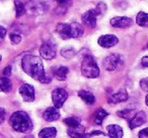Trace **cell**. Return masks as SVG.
<instances>
[{
	"mask_svg": "<svg viewBox=\"0 0 148 138\" xmlns=\"http://www.w3.org/2000/svg\"><path fill=\"white\" fill-rule=\"evenodd\" d=\"M46 10H47L46 5L43 2H41V1H38V0L29 1L25 5V11H29L31 14H43V13L46 12Z\"/></svg>",
	"mask_w": 148,
	"mask_h": 138,
	"instance_id": "7",
	"label": "cell"
},
{
	"mask_svg": "<svg viewBox=\"0 0 148 138\" xmlns=\"http://www.w3.org/2000/svg\"><path fill=\"white\" fill-rule=\"evenodd\" d=\"M11 88H12V84L8 78H0V91L3 93H8L10 92Z\"/></svg>",
	"mask_w": 148,
	"mask_h": 138,
	"instance_id": "21",
	"label": "cell"
},
{
	"mask_svg": "<svg viewBox=\"0 0 148 138\" xmlns=\"http://www.w3.org/2000/svg\"><path fill=\"white\" fill-rule=\"evenodd\" d=\"M138 136H139V138H148V127L142 129L141 131L139 132Z\"/></svg>",
	"mask_w": 148,
	"mask_h": 138,
	"instance_id": "31",
	"label": "cell"
},
{
	"mask_svg": "<svg viewBox=\"0 0 148 138\" xmlns=\"http://www.w3.org/2000/svg\"><path fill=\"white\" fill-rule=\"evenodd\" d=\"M58 4L60 5V6H69V4H71V1L70 0H57Z\"/></svg>",
	"mask_w": 148,
	"mask_h": 138,
	"instance_id": "32",
	"label": "cell"
},
{
	"mask_svg": "<svg viewBox=\"0 0 148 138\" xmlns=\"http://www.w3.org/2000/svg\"><path fill=\"white\" fill-rule=\"evenodd\" d=\"M68 73H69V69H68L67 67H59L57 70L55 71V77L57 80H59V81H64V80H66V78H67V75Z\"/></svg>",
	"mask_w": 148,
	"mask_h": 138,
	"instance_id": "22",
	"label": "cell"
},
{
	"mask_svg": "<svg viewBox=\"0 0 148 138\" xmlns=\"http://www.w3.org/2000/svg\"><path fill=\"white\" fill-rule=\"evenodd\" d=\"M63 122L65 125H67L71 129L80 127V119L78 117H68L66 119H64Z\"/></svg>",
	"mask_w": 148,
	"mask_h": 138,
	"instance_id": "23",
	"label": "cell"
},
{
	"mask_svg": "<svg viewBox=\"0 0 148 138\" xmlns=\"http://www.w3.org/2000/svg\"><path fill=\"white\" fill-rule=\"evenodd\" d=\"M4 118H5V111H4V109L0 108V124L4 121Z\"/></svg>",
	"mask_w": 148,
	"mask_h": 138,
	"instance_id": "36",
	"label": "cell"
},
{
	"mask_svg": "<svg viewBox=\"0 0 148 138\" xmlns=\"http://www.w3.org/2000/svg\"><path fill=\"white\" fill-rule=\"evenodd\" d=\"M78 96L88 105H93L95 103V97L92 93L88 91H85V90H80L78 92Z\"/></svg>",
	"mask_w": 148,
	"mask_h": 138,
	"instance_id": "18",
	"label": "cell"
},
{
	"mask_svg": "<svg viewBox=\"0 0 148 138\" xmlns=\"http://www.w3.org/2000/svg\"><path fill=\"white\" fill-rule=\"evenodd\" d=\"M3 75H4L6 78H8L9 76L11 75V67L10 66H8V67H6L4 70H3Z\"/></svg>",
	"mask_w": 148,
	"mask_h": 138,
	"instance_id": "34",
	"label": "cell"
},
{
	"mask_svg": "<svg viewBox=\"0 0 148 138\" xmlns=\"http://www.w3.org/2000/svg\"><path fill=\"white\" fill-rule=\"evenodd\" d=\"M19 94L25 102H33L35 100V89L29 84H23L19 88Z\"/></svg>",
	"mask_w": 148,
	"mask_h": 138,
	"instance_id": "9",
	"label": "cell"
},
{
	"mask_svg": "<svg viewBox=\"0 0 148 138\" xmlns=\"http://www.w3.org/2000/svg\"><path fill=\"white\" fill-rule=\"evenodd\" d=\"M0 1H2V0H0Z\"/></svg>",
	"mask_w": 148,
	"mask_h": 138,
	"instance_id": "41",
	"label": "cell"
},
{
	"mask_svg": "<svg viewBox=\"0 0 148 138\" xmlns=\"http://www.w3.org/2000/svg\"><path fill=\"white\" fill-rule=\"evenodd\" d=\"M107 130L110 138H123L124 131L121 126L116 125V124H111V125H108Z\"/></svg>",
	"mask_w": 148,
	"mask_h": 138,
	"instance_id": "15",
	"label": "cell"
},
{
	"mask_svg": "<svg viewBox=\"0 0 148 138\" xmlns=\"http://www.w3.org/2000/svg\"><path fill=\"white\" fill-rule=\"evenodd\" d=\"M146 122V114L144 111H139L134 114L129 120V127L130 129H135L139 126L143 125Z\"/></svg>",
	"mask_w": 148,
	"mask_h": 138,
	"instance_id": "11",
	"label": "cell"
},
{
	"mask_svg": "<svg viewBox=\"0 0 148 138\" xmlns=\"http://www.w3.org/2000/svg\"><path fill=\"white\" fill-rule=\"evenodd\" d=\"M97 11L95 9H90V10H87L86 12L83 13L82 16H81V19H82V22L85 25L93 28L97 25Z\"/></svg>",
	"mask_w": 148,
	"mask_h": 138,
	"instance_id": "12",
	"label": "cell"
},
{
	"mask_svg": "<svg viewBox=\"0 0 148 138\" xmlns=\"http://www.w3.org/2000/svg\"><path fill=\"white\" fill-rule=\"evenodd\" d=\"M57 135V129L54 127H46L40 131V138H54Z\"/></svg>",
	"mask_w": 148,
	"mask_h": 138,
	"instance_id": "20",
	"label": "cell"
},
{
	"mask_svg": "<svg viewBox=\"0 0 148 138\" xmlns=\"http://www.w3.org/2000/svg\"><path fill=\"white\" fill-rule=\"evenodd\" d=\"M141 65H142V67H144V68H148V55L142 57Z\"/></svg>",
	"mask_w": 148,
	"mask_h": 138,
	"instance_id": "35",
	"label": "cell"
},
{
	"mask_svg": "<svg viewBox=\"0 0 148 138\" xmlns=\"http://www.w3.org/2000/svg\"><path fill=\"white\" fill-rule=\"evenodd\" d=\"M56 31L60 37L63 39H76L80 37L83 34V27L79 23L72 22V23H59L56 27Z\"/></svg>",
	"mask_w": 148,
	"mask_h": 138,
	"instance_id": "3",
	"label": "cell"
},
{
	"mask_svg": "<svg viewBox=\"0 0 148 138\" xmlns=\"http://www.w3.org/2000/svg\"><path fill=\"white\" fill-rule=\"evenodd\" d=\"M99 134L103 135V133L101 131H93L91 133H86L84 131H76V130H73V129H70L68 131V135L71 138H91V136L99 135Z\"/></svg>",
	"mask_w": 148,
	"mask_h": 138,
	"instance_id": "16",
	"label": "cell"
},
{
	"mask_svg": "<svg viewBox=\"0 0 148 138\" xmlns=\"http://www.w3.org/2000/svg\"><path fill=\"white\" fill-rule=\"evenodd\" d=\"M9 123L13 130L21 133H25L33 129V122L31 117L23 111L14 112L9 119Z\"/></svg>",
	"mask_w": 148,
	"mask_h": 138,
	"instance_id": "2",
	"label": "cell"
},
{
	"mask_svg": "<svg viewBox=\"0 0 148 138\" xmlns=\"http://www.w3.org/2000/svg\"><path fill=\"white\" fill-rule=\"evenodd\" d=\"M110 23L112 26L117 27V28H127L133 24V20L126 16H117L112 18Z\"/></svg>",
	"mask_w": 148,
	"mask_h": 138,
	"instance_id": "10",
	"label": "cell"
},
{
	"mask_svg": "<svg viewBox=\"0 0 148 138\" xmlns=\"http://www.w3.org/2000/svg\"><path fill=\"white\" fill-rule=\"evenodd\" d=\"M75 53H76L75 49L71 47H64V49H61V55L65 57V59H71V57H73L75 55Z\"/></svg>",
	"mask_w": 148,
	"mask_h": 138,
	"instance_id": "26",
	"label": "cell"
},
{
	"mask_svg": "<svg viewBox=\"0 0 148 138\" xmlns=\"http://www.w3.org/2000/svg\"><path fill=\"white\" fill-rule=\"evenodd\" d=\"M109 115L107 111L103 108H99L95 111V116H93V121L97 125H101L103 121L105 120V118H107V116Z\"/></svg>",
	"mask_w": 148,
	"mask_h": 138,
	"instance_id": "19",
	"label": "cell"
},
{
	"mask_svg": "<svg viewBox=\"0 0 148 138\" xmlns=\"http://www.w3.org/2000/svg\"><path fill=\"white\" fill-rule=\"evenodd\" d=\"M56 47L52 43H44L40 47V55L45 60H53L56 57Z\"/></svg>",
	"mask_w": 148,
	"mask_h": 138,
	"instance_id": "8",
	"label": "cell"
},
{
	"mask_svg": "<svg viewBox=\"0 0 148 138\" xmlns=\"http://www.w3.org/2000/svg\"><path fill=\"white\" fill-rule=\"evenodd\" d=\"M15 5V12H16V17H21L25 12V5L21 2V0H15L14 1Z\"/></svg>",
	"mask_w": 148,
	"mask_h": 138,
	"instance_id": "25",
	"label": "cell"
},
{
	"mask_svg": "<svg viewBox=\"0 0 148 138\" xmlns=\"http://www.w3.org/2000/svg\"><path fill=\"white\" fill-rule=\"evenodd\" d=\"M140 87L143 91L148 92V78H144L140 81Z\"/></svg>",
	"mask_w": 148,
	"mask_h": 138,
	"instance_id": "30",
	"label": "cell"
},
{
	"mask_svg": "<svg viewBox=\"0 0 148 138\" xmlns=\"http://www.w3.org/2000/svg\"><path fill=\"white\" fill-rule=\"evenodd\" d=\"M1 59H2V57H1V55H0V63H1Z\"/></svg>",
	"mask_w": 148,
	"mask_h": 138,
	"instance_id": "39",
	"label": "cell"
},
{
	"mask_svg": "<svg viewBox=\"0 0 148 138\" xmlns=\"http://www.w3.org/2000/svg\"><path fill=\"white\" fill-rule=\"evenodd\" d=\"M9 39H10V41L13 43V45H17L21 41V37L18 34V33H10L9 34Z\"/></svg>",
	"mask_w": 148,
	"mask_h": 138,
	"instance_id": "27",
	"label": "cell"
},
{
	"mask_svg": "<svg viewBox=\"0 0 148 138\" xmlns=\"http://www.w3.org/2000/svg\"><path fill=\"white\" fill-rule=\"evenodd\" d=\"M5 35H6V29H5L2 25H0V41L4 39Z\"/></svg>",
	"mask_w": 148,
	"mask_h": 138,
	"instance_id": "33",
	"label": "cell"
},
{
	"mask_svg": "<svg viewBox=\"0 0 148 138\" xmlns=\"http://www.w3.org/2000/svg\"><path fill=\"white\" fill-rule=\"evenodd\" d=\"M145 103H146V105L148 106V94L146 95V98H145Z\"/></svg>",
	"mask_w": 148,
	"mask_h": 138,
	"instance_id": "37",
	"label": "cell"
},
{
	"mask_svg": "<svg viewBox=\"0 0 148 138\" xmlns=\"http://www.w3.org/2000/svg\"><path fill=\"white\" fill-rule=\"evenodd\" d=\"M68 98V93L64 89L57 88L52 92V100H53L54 107L60 109L63 106V104L66 102Z\"/></svg>",
	"mask_w": 148,
	"mask_h": 138,
	"instance_id": "6",
	"label": "cell"
},
{
	"mask_svg": "<svg viewBox=\"0 0 148 138\" xmlns=\"http://www.w3.org/2000/svg\"><path fill=\"white\" fill-rule=\"evenodd\" d=\"M122 64H123V57L118 53H112V55H108L103 62V66L105 70L109 72L117 70L120 66H122Z\"/></svg>",
	"mask_w": 148,
	"mask_h": 138,
	"instance_id": "5",
	"label": "cell"
},
{
	"mask_svg": "<svg viewBox=\"0 0 148 138\" xmlns=\"http://www.w3.org/2000/svg\"><path fill=\"white\" fill-rule=\"evenodd\" d=\"M21 67L23 72L33 79L44 84L50 82V79L46 75L43 62L39 57L33 55H25L21 60Z\"/></svg>",
	"mask_w": 148,
	"mask_h": 138,
	"instance_id": "1",
	"label": "cell"
},
{
	"mask_svg": "<svg viewBox=\"0 0 148 138\" xmlns=\"http://www.w3.org/2000/svg\"><path fill=\"white\" fill-rule=\"evenodd\" d=\"M97 43H99V45L101 47L109 49V47H112L117 45L119 43V39L114 34H105L99 37Z\"/></svg>",
	"mask_w": 148,
	"mask_h": 138,
	"instance_id": "13",
	"label": "cell"
},
{
	"mask_svg": "<svg viewBox=\"0 0 148 138\" xmlns=\"http://www.w3.org/2000/svg\"><path fill=\"white\" fill-rule=\"evenodd\" d=\"M128 100V93L125 89H121L117 92V93L113 94L109 97V103L111 104H118L122 103V102H125Z\"/></svg>",
	"mask_w": 148,
	"mask_h": 138,
	"instance_id": "14",
	"label": "cell"
},
{
	"mask_svg": "<svg viewBox=\"0 0 148 138\" xmlns=\"http://www.w3.org/2000/svg\"><path fill=\"white\" fill-rule=\"evenodd\" d=\"M106 9H107V7H106V5L103 4V3H99V5H97V7L95 9V10L97 11V15H101V14H103V13H105Z\"/></svg>",
	"mask_w": 148,
	"mask_h": 138,
	"instance_id": "29",
	"label": "cell"
},
{
	"mask_svg": "<svg viewBox=\"0 0 148 138\" xmlns=\"http://www.w3.org/2000/svg\"><path fill=\"white\" fill-rule=\"evenodd\" d=\"M81 73L85 78L95 79L99 76V69L97 62L91 55H85L81 63Z\"/></svg>",
	"mask_w": 148,
	"mask_h": 138,
	"instance_id": "4",
	"label": "cell"
},
{
	"mask_svg": "<svg viewBox=\"0 0 148 138\" xmlns=\"http://www.w3.org/2000/svg\"><path fill=\"white\" fill-rule=\"evenodd\" d=\"M136 23L140 26L148 27V13H145L143 11L138 13L136 16Z\"/></svg>",
	"mask_w": 148,
	"mask_h": 138,
	"instance_id": "24",
	"label": "cell"
},
{
	"mask_svg": "<svg viewBox=\"0 0 148 138\" xmlns=\"http://www.w3.org/2000/svg\"><path fill=\"white\" fill-rule=\"evenodd\" d=\"M23 138H35L34 136H32V135H27V136H25V137H23Z\"/></svg>",
	"mask_w": 148,
	"mask_h": 138,
	"instance_id": "38",
	"label": "cell"
},
{
	"mask_svg": "<svg viewBox=\"0 0 148 138\" xmlns=\"http://www.w3.org/2000/svg\"><path fill=\"white\" fill-rule=\"evenodd\" d=\"M147 47H148V43H147Z\"/></svg>",
	"mask_w": 148,
	"mask_h": 138,
	"instance_id": "40",
	"label": "cell"
},
{
	"mask_svg": "<svg viewBox=\"0 0 148 138\" xmlns=\"http://www.w3.org/2000/svg\"><path fill=\"white\" fill-rule=\"evenodd\" d=\"M43 117H44V119L48 122L56 121V120H58L60 118V113L57 108L49 107L48 109H46L45 112L43 113Z\"/></svg>",
	"mask_w": 148,
	"mask_h": 138,
	"instance_id": "17",
	"label": "cell"
},
{
	"mask_svg": "<svg viewBox=\"0 0 148 138\" xmlns=\"http://www.w3.org/2000/svg\"><path fill=\"white\" fill-rule=\"evenodd\" d=\"M131 114H132V110L131 109H125V110H122V111L118 112V115H119L120 117L126 118V119H128V118L131 116Z\"/></svg>",
	"mask_w": 148,
	"mask_h": 138,
	"instance_id": "28",
	"label": "cell"
}]
</instances>
